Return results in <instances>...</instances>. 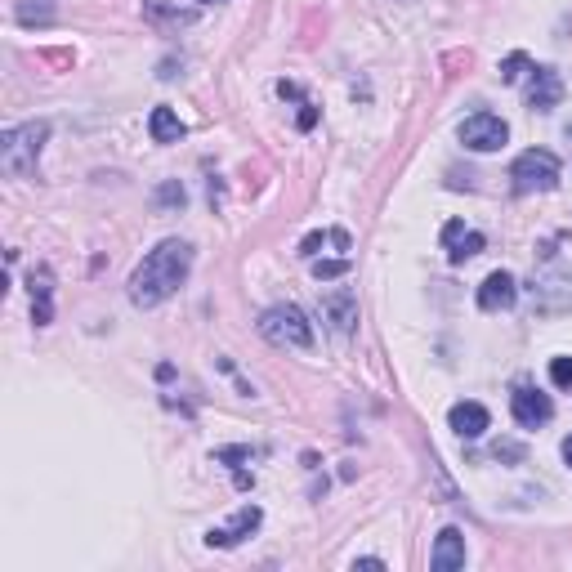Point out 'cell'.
Listing matches in <instances>:
<instances>
[{
  "mask_svg": "<svg viewBox=\"0 0 572 572\" xmlns=\"http://www.w3.org/2000/svg\"><path fill=\"white\" fill-rule=\"evenodd\" d=\"M188 273H193V246L179 242V237H166V242L152 246L139 269L130 273V300H135L139 309H152V304L170 300V295L188 282Z\"/></svg>",
  "mask_w": 572,
  "mask_h": 572,
  "instance_id": "1",
  "label": "cell"
},
{
  "mask_svg": "<svg viewBox=\"0 0 572 572\" xmlns=\"http://www.w3.org/2000/svg\"><path fill=\"white\" fill-rule=\"evenodd\" d=\"M260 336L278 349H309L313 345V322L295 304H273L260 313Z\"/></svg>",
  "mask_w": 572,
  "mask_h": 572,
  "instance_id": "2",
  "label": "cell"
},
{
  "mask_svg": "<svg viewBox=\"0 0 572 572\" xmlns=\"http://www.w3.org/2000/svg\"><path fill=\"white\" fill-rule=\"evenodd\" d=\"M45 135H50L45 121H27V126L5 130V135H0V166H5L9 175H27V170H36V157H41Z\"/></svg>",
  "mask_w": 572,
  "mask_h": 572,
  "instance_id": "3",
  "label": "cell"
},
{
  "mask_svg": "<svg viewBox=\"0 0 572 572\" xmlns=\"http://www.w3.org/2000/svg\"><path fill=\"white\" fill-rule=\"evenodd\" d=\"M559 175H564V166H559V157H555V152H546V148L519 152L514 166H510L514 193H550V188L559 184Z\"/></svg>",
  "mask_w": 572,
  "mask_h": 572,
  "instance_id": "4",
  "label": "cell"
},
{
  "mask_svg": "<svg viewBox=\"0 0 572 572\" xmlns=\"http://www.w3.org/2000/svg\"><path fill=\"white\" fill-rule=\"evenodd\" d=\"M461 143L470 152H497L505 148V139H510V126H505L501 117H492V112H474V117H465L461 121Z\"/></svg>",
  "mask_w": 572,
  "mask_h": 572,
  "instance_id": "5",
  "label": "cell"
},
{
  "mask_svg": "<svg viewBox=\"0 0 572 572\" xmlns=\"http://www.w3.org/2000/svg\"><path fill=\"white\" fill-rule=\"evenodd\" d=\"M510 412H514V421H519L523 429H537V425H546L550 416H555V403H550L541 389L519 385V389L510 394Z\"/></svg>",
  "mask_w": 572,
  "mask_h": 572,
  "instance_id": "6",
  "label": "cell"
},
{
  "mask_svg": "<svg viewBox=\"0 0 572 572\" xmlns=\"http://www.w3.org/2000/svg\"><path fill=\"white\" fill-rule=\"evenodd\" d=\"M322 318L331 322V331H336V336H349V331L358 327V295L349 291V286L327 291V295H322Z\"/></svg>",
  "mask_w": 572,
  "mask_h": 572,
  "instance_id": "7",
  "label": "cell"
},
{
  "mask_svg": "<svg viewBox=\"0 0 572 572\" xmlns=\"http://www.w3.org/2000/svg\"><path fill=\"white\" fill-rule=\"evenodd\" d=\"M559 99H564V76H559L555 68H532V81H528V108L555 112Z\"/></svg>",
  "mask_w": 572,
  "mask_h": 572,
  "instance_id": "8",
  "label": "cell"
},
{
  "mask_svg": "<svg viewBox=\"0 0 572 572\" xmlns=\"http://www.w3.org/2000/svg\"><path fill=\"white\" fill-rule=\"evenodd\" d=\"M260 505H242V510H237V519L228 523V528H211L206 532V546H219V550H228V546H237V541L242 537H251L255 528H260Z\"/></svg>",
  "mask_w": 572,
  "mask_h": 572,
  "instance_id": "9",
  "label": "cell"
},
{
  "mask_svg": "<svg viewBox=\"0 0 572 572\" xmlns=\"http://www.w3.org/2000/svg\"><path fill=\"white\" fill-rule=\"evenodd\" d=\"M519 300V286H514L510 273H488L479 286V309L483 313H501V309H510V304Z\"/></svg>",
  "mask_w": 572,
  "mask_h": 572,
  "instance_id": "10",
  "label": "cell"
},
{
  "mask_svg": "<svg viewBox=\"0 0 572 572\" xmlns=\"http://www.w3.org/2000/svg\"><path fill=\"white\" fill-rule=\"evenodd\" d=\"M429 568H434V572L465 568V537H461V528H443V532H438L434 555H429Z\"/></svg>",
  "mask_w": 572,
  "mask_h": 572,
  "instance_id": "11",
  "label": "cell"
},
{
  "mask_svg": "<svg viewBox=\"0 0 572 572\" xmlns=\"http://www.w3.org/2000/svg\"><path fill=\"white\" fill-rule=\"evenodd\" d=\"M443 251H447V260H470V255H479L483 251V233L479 228H465L461 219H452V224L443 228Z\"/></svg>",
  "mask_w": 572,
  "mask_h": 572,
  "instance_id": "12",
  "label": "cell"
},
{
  "mask_svg": "<svg viewBox=\"0 0 572 572\" xmlns=\"http://www.w3.org/2000/svg\"><path fill=\"white\" fill-rule=\"evenodd\" d=\"M447 425H452L461 438H479L483 429L492 425V416H488V407L483 403H456L452 412H447Z\"/></svg>",
  "mask_w": 572,
  "mask_h": 572,
  "instance_id": "13",
  "label": "cell"
},
{
  "mask_svg": "<svg viewBox=\"0 0 572 572\" xmlns=\"http://www.w3.org/2000/svg\"><path fill=\"white\" fill-rule=\"evenodd\" d=\"M148 130H152V139H157V143H179V139H184V121H179L170 108H152Z\"/></svg>",
  "mask_w": 572,
  "mask_h": 572,
  "instance_id": "14",
  "label": "cell"
},
{
  "mask_svg": "<svg viewBox=\"0 0 572 572\" xmlns=\"http://www.w3.org/2000/svg\"><path fill=\"white\" fill-rule=\"evenodd\" d=\"M523 72H532L528 54H510V59H505V63H501V81H505V85H514V81H519V76H523Z\"/></svg>",
  "mask_w": 572,
  "mask_h": 572,
  "instance_id": "15",
  "label": "cell"
},
{
  "mask_svg": "<svg viewBox=\"0 0 572 572\" xmlns=\"http://www.w3.org/2000/svg\"><path fill=\"white\" fill-rule=\"evenodd\" d=\"M345 269H349V260H318V264H313V278H318V282H331V278H340Z\"/></svg>",
  "mask_w": 572,
  "mask_h": 572,
  "instance_id": "16",
  "label": "cell"
},
{
  "mask_svg": "<svg viewBox=\"0 0 572 572\" xmlns=\"http://www.w3.org/2000/svg\"><path fill=\"white\" fill-rule=\"evenodd\" d=\"M550 380H555L559 389H572V358H555V362H550Z\"/></svg>",
  "mask_w": 572,
  "mask_h": 572,
  "instance_id": "17",
  "label": "cell"
},
{
  "mask_svg": "<svg viewBox=\"0 0 572 572\" xmlns=\"http://www.w3.org/2000/svg\"><path fill=\"white\" fill-rule=\"evenodd\" d=\"M313 121H318V112H313V108H309V103H304V112H300V130H309V126H313Z\"/></svg>",
  "mask_w": 572,
  "mask_h": 572,
  "instance_id": "18",
  "label": "cell"
},
{
  "mask_svg": "<svg viewBox=\"0 0 572 572\" xmlns=\"http://www.w3.org/2000/svg\"><path fill=\"white\" fill-rule=\"evenodd\" d=\"M564 461H568V465H572V434H568V438H564Z\"/></svg>",
  "mask_w": 572,
  "mask_h": 572,
  "instance_id": "19",
  "label": "cell"
},
{
  "mask_svg": "<svg viewBox=\"0 0 572 572\" xmlns=\"http://www.w3.org/2000/svg\"><path fill=\"white\" fill-rule=\"evenodd\" d=\"M197 5H224V0H197Z\"/></svg>",
  "mask_w": 572,
  "mask_h": 572,
  "instance_id": "20",
  "label": "cell"
}]
</instances>
